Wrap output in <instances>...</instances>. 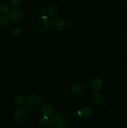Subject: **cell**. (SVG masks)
Segmentation results:
<instances>
[{"label": "cell", "mask_w": 127, "mask_h": 128, "mask_svg": "<svg viewBox=\"0 0 127 128\" xmlns=\"http://www.w3.org/2000/svg\"><path fill=\"white\" fill-rule=\"evenodd\" d=\"M70 122L66 115L57 114L52 118L49 122L51 128H69Z\"/></svg>", "instance_id": "obj_1"}, {"label": "cell", "mask_w": 127, "mask_h": 128, "mask_svg": "<svg viewBox=\"0 0 127 128\" xmlns=\"http://www.w3.org/2000/svg\"><path fill=\"white\" fill-rule=\"evenodd\" d=\"M51 26L54 30L58 32H62L67 30L68 24L67 21L61 18H56L51 21Z\"/></svg>", "instance_id": "obj_2"}, {"label": "cell", "mask_w": 127, "mask_h": 128, "mask_svg": "<svg viewBox=\"0 0 127 128\" xmlns=\"http://www.w3.org/2000/svg\"><path fill=\"white\" fill-rule=\"evenodd\" d=\"M41 104V98L37 94H32L29 96L26 101V106L29 110H34L39 107Z\"/></svg>", "instance_id": "obj_3"}, {"label": "cell", "mask_w": 127, "mask_h": 128, "mask_svg": "<svg viewBox=\"0 0 127 128\" xmlns=\"http://www.w3.org/2000/svg\"><path fill=\"white\" fill-rule=\"evenodd\" d=\"M29 116L28 110L26 108H19L16 110L14 118L17 122H23L27 120Z\"/></svg>", "instance_id": "obj_4"}, {"label": "cell", "mask_w": 127, "mask_h": 128, "mask_svg": "<svg viewBox=\"0 0 127 128\" xmlns=\"http://www.w3.org/2000/svg\"><path fill=\"white\" fill-rule=\"evenodd\" d=\"M10 17L11 20L15 23H21L24 21V14L22 10L16 8L12 9L10 12Z\"/></svg>", "instance_id": "obj_5"}, {"label": "cell", "mask_w": 127, "mask_h": 128, "mask_svg": "<svg viewBox=\"0 0 127 128\" xmlns=\"http://www.w3.org/2000/svg\"><path fill=\"white\" fill-rule=\"evenodd\" d=\"M103 81L98 77H93L88 81V86L90 89L96 91H99L102 89Z\"/></svg>", "instance_id": "obj_6"}, {"label": "cell", "mask_w": 127, "mask_h": 128, "mask_svg": "<svg viewBox=\"0 0 127 128\" xmlns=\"http://www.w3.org/2000/svg\"><path fill=\"white\" fill-rule=\"evenodd\" d=\"M87 86L82 84H74L70 88V92L73 95H82L87 91Z\"/></svg>", "instance_id": "obj_7"}, {"label": "cell", "mask_w": 127, "mask_h": 128, "mask_svg": "<svg viewBox=\"0 0 127 128\" xmlns=\"http://www.w3.org/2000/svg\"><path fill=\"white\" fill-rule=\"evenodd\" d=\"M41 111L43 116H46L49 118L54 114V108L51 104L46 103L42 106Z\"/></svg>", "instance_id": "obj_8"}, {"label": "cell", "mask_w": 127, "mask_h": 128, "mask_svg": "<svg viewBox=\"0 0 127 128\" xmlns=\"http://www.w3.org/2000/svg\"><path fill=\"white\" fill-rule=\"evenodd\" d=\"M50 26V21L47 19H42L37 24V28L41 32H44L48 30Z\"/></svg>", "instance_id": "obj_9"}, {"label": "cell", "mask_w": 127, "mask_h": 128, "mask_svg": "<svg viewBox=\"0 0 127 128\" xmlns=\"http://www.w3.org/2000/svg\"><path fill=\"white\" fill-rule=\"evenodd\" d=\"M80 111L81 116H83V118H90L93 115V110L88 106H84V107L82 108L80 110Z\"/></svg>", "instance_id": "obj_10"}, {"label": "cell", "mask_w": 127, "mask_h": 128, "mask_svg": "<svg viewBox=\"0 0 127 128\" xmlns=\"http://www.w3.org/2000/svg\"><path fill=\"white\" fill-rule=\"evenodd\" d=\"M9 31L13 35H19L22 31V29L20 25L14 23L11 25L9 28Z\"/></svg>", "instance_id": "obj_11"}, {"label": "cell", "mask_w": 127, "mask_h": 128, "mask_svg": "<svg viewBox=\"0 0 127 128\" xmlns=\"http://www.w3.org/2000/svg\"><path fill=\"white\" fill-rule=\"evenodd\" d=\"M93 99L94 102L97 104H100L104 101V97H103V94H102V92H98V91L95 92L93 96Z\"/></svg>", "instance_id": "obj_12"}, {"label": "cell", "mask_w": 127, "mask_h": 128, "mask_svg": "<svg viewBox=\"0 0 127 128\" xmlns=\"http://www.w3.org/2000/svg\"><path fill=\"white\" fill-rule=\"evenodd\" d=\"M9 11V7L8 5L5 2H0V13L4 14L7 13Z\"/></svg>", "instance_id": "obj_13"}, {"label": "cell", "mask_w": 127, "mask_h": 128, "mask_svg": "<svg viewBox=\"0 0 127 128\" xmlns=\"http://www.w3.org/2000/svg\"><path fill=\"white\" fill-rule=\"evenodd\" d=\"M14 102L17 106H22L24 102V98L21 94H17L14 98Z\"/></svg>", "instance_id": "obj_14"}, {"label": "cell", "mask_w": 127, "mask_h": 128, "mask_svg": "<svg viewBox=\"0 0 127 128\" xmlns=\"http://www.w3.org/2000/svg\"><path fill=\"white\" fill-rule=\"evenodd\" d=\"M9 16L6 14H2L0 16V26L2 27L8 23Z\"/></svg>", "instance_id": "obj_15"}, {"label": "cell", "mask_w": 127, "mask_h": 128, "mask_svg": "<svg viewBox=\"0 0 127 128\" xmlns=\"http://www.w3.org/2000/svg\"><path fill=\"white\" fill-rule=\"evenodd\" d=\"M49 14L51 17L56 18L59 14V11L56 7H51L49 10Z\"/></svg>", "instance_id": "obj_16"}, {"label": "cell", "mask_w": 127, "mask_h": 128, "mask_svg": "<svg viewBox=\"0 0 127 128\" xmlns=\"http://www.w3.org/2000/svg\"><path fill=\"white\" fill-rule=\"evenodd\" d=\"M49 120L48 118L46 116H42V119L39 121V126L42 128H45L47 124V120Z\"/></svg>", "instance_id": "obj_17"}, {"label": "cell", "mask_w": 127, "mask_h": 128, "mask_svg": "<svg viewBox=\"0 0 127 128\" xmlns=\"http://www.w3.org/2000/svg\"><path fill=\"white\" fill-rule=\"evenodd\" d=\"M41 15L42 19H47V15H48V11L46 8H42L41 10Z\"/></svg>", "instance_id": "obj_18"}, {"label": "cell", "mask_w": 127, "mask_h": 128, "mask_svg": "<svg viewBox=\"0 0 127 128\" xmlns=\"http://www.w3.org/2000/svg\"><path fill=\"white\" fill-rule=\"evenodd\" d=\"M23 1L24 0H10L11 4L14 6H20L23 2Z\"/></svg>", "instance_id": "obj_19"}, {"label": "cell", "mask_w": 127, "mask_h": 128, "mask_svg": "<svg viewBox=\"0 0 127 128\" xmlns=\"http://www.w3.org/2000/svg\"><path fill=\"white\" fill-rule=\"evenodd\" d=\"M72 116L74 118H77L78 116H81L80 111H73V112H72Z\"/></svg>", "instance_id": "obj_20"}, {"label": "cell", "mask_w": 127, "mask_h": 128, "mask_svg": "<svg viewBox=\"0 0 127 128\" xmlns=\"http://www.w3.org/2000/svg\"><path fill=\"white\" fill-rule=\"evenodd\" d=\"M100 128H107V127H101Z\"/></svg>", "instance_id": "obj_21"}, {"label": "cell", "mask_w": 127, "mask_h": 128, "mask_svg": "<svg viewBox=\"0 0 127 128\" xmlns=\"http://www.w3.org/2000/svg\"></svg>", "instance_id": "obj_22"}]
</instances>
